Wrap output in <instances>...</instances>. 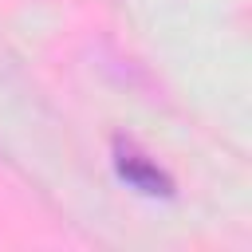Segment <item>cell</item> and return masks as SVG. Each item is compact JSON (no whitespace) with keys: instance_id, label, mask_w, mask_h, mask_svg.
<instances>
[{"instance_id":"cell-1","label":"cell","mask_w":252,"mask_h":252,"mask_svg":"<svg viewBox=\"0 0 252 252\" xmlns=\"http://www.w3.org/2000/svg\"><path fill=\"white\" fill-rule=\"evenodd\" d=\"M118 173H122L134 189H142V193H165V189H169L165 173H161V169H158L146 154H138L134 146L118 150Z\"/></svg>"}]
</instances>
